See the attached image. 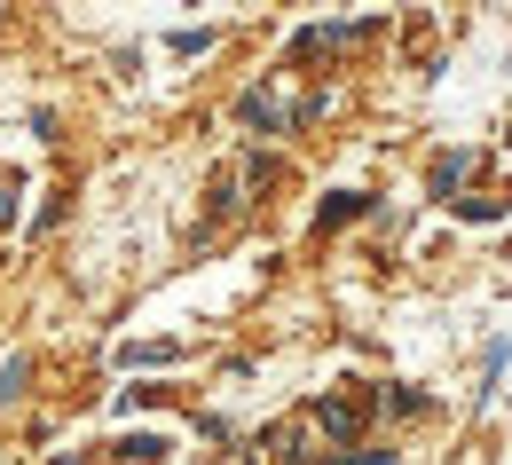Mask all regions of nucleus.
I'll return each instance as SVG.
<instances>
[{"label":"nucleus","mask_w":512,"mask_h":465,"mask_svg":"<svg viewBox=\"0 0 512 465\" xmlns=\"http://www.w3.org/2000/svg\"><path fill=\"white\" fill-rule=\"evenodd\" d=\"M237 127H253V134H284V127H292V111L276 103V87H245V95H237Z\"/></svg>","instance_id":"f257e3e1"},{"label":"nucleus","mask_w":512,"mask_h":465,"mask_svg":"<svg viewBox=\"0 0 512 465\" xmlns=\"http://www.w3.org/2000/svg\"><path fill=\"white\" fill-rule=\"evenodd\" d=\"M316 418H323V434H331V442H355V434H363V410H355V402H316Z\"/></svg>","instance_id":"f03ea898"},{"label":"nucleus","mask_w":512,"mask_h":465,"mask_svg":"<svg viewBox=\"0 0 512 465\" xmlns=\"http://www.w3.org/2000/svg\"><path fill=\"white\" fill-rule=\"evenodd\" d=\"M465 166H473L465 150H442V158H434V198H449V190L465 182Z\"/></svg>","instance_id":"7ed1b4c3"},{"label":"nucleus","mask_w":512,"mask_h":465,"mask_svg":"<svg viewBox=\"0 0 512 465\" xmlns=\"http://www.w3.org/2000/svg\"><path fill=\"white\" fill-rule=\"evenodd\" d=\"M119 458H127V465H158V458H166V434H127Z\"/></svg>","instance_id":"20e7f679"},{"label":"nucleus","mask_w":512,"mask_h":465,"mask_svg":"<svg viewBox=\"0 0 512 465\" xmlns=\"http://www.w3.org/2000/svg\"><path fill=\"white\" fill-rule=\"evenodd\" d=\"M355 213H363V198L347 190V198H323V213H316V221H323V229H339V221H355Z\"/></svg>","instance_id":"39448f33"},{"label":"nucleus","mask_w":512,"mask_h":465,"mask_svg":"<svg viewBox=\"0 0 512 465\" xmlns=\"http://www.w3.org/2000/svg\"><path fill=\"white\" fill-rule=\"evenodd\" d=\"M331 465H402V458H394V450H339Z\"/></svg>","instance_id":"423d86ee"},{"label":"nucleus","mask_w":512,"mask_h":465,"mask_svg":"<svg viewBox=\"0 0 512 465\" xmlns=\"http://www.w3.org/2000/svg\"><path fill=\"white\" fill-rule=\"evenodd\" d=\"M16 190H24V182H16V174H0V221H16Z\"/></svg>","instance_id":"0eeeda50"},{"label":"nucleus","mask_w":512,"mask_h":465,"mask_svg":"<svg viewBox=\"0 0 512 465\" xmlns=\"http://www.w3.org/2000/svg\"><path fill=\"white\" fill-rule=\"evenodd\" d=\"M505 142H512V134H505Z\"/></svg>","instance_id":"6e6552de"}]
</instances>
